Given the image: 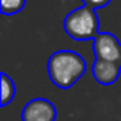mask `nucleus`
<instances>
[{
    "label": "nucleus",
    "instance_id": "20e7f679",
    "mask_svg": "<svg viewBox=\"0 0 121 121\" xmlns=\"http://www.w3.org/2000/svg\"><path fill=\"white\" fill-rule=\"evenodd\" d=\"M57 109L46 98H34L22 110V121H55Z\"/></svg>",
    "mask_w": 121,
    "mask_h": 121
},
{
    "label": "nucleus",
    "instance_id": "0eeeda50",
    "mask_svg": "<svg viewBox=\"0 0 121 121\" xmlns=\"http://www.w3.org/2000/svg\"><path fill=\"white\" fill-rule=\"evenodd\" d=\"M26 5V0H2L0 8H2L3 15H14L20 12Z\"/></svg>",
    "mask_w": 121,
    "mask_h": 121
},
{
    "label": "nucleus",
    "instance_id": "7ed1b4c3",
    "mask_svg": "<svg viewBox=\"0 0 121 121\" xmlns=\"http://www.w3.org/2000/svg\"><path fill=\"white\" fill-rule=\"evenodd\" d=\"M92 41H94V55H95V58L121 63V43L113 34L98 32L97 37Z\"/></svg>",
    "mask_w": 121,
    "mask_h": 121
},
{
    "label": "nucleus",
    "instance_id": "f03ea898",
    "mask_svg": "<svg viewBox=\"0 0 121 121\" xmlns=\"http://www.w3.org/2000/svg\"><path fill=\"white\" fill-rule=\"evenodd\" d=\"M65 31L71 39L77 41L94 40L100 32V18L95 8L83 5L71 11L65 18Z\"/></svg>",
    "mask_w": 121,
    "mask_h": 121
},
{
    "label": "nucleus",
    "instance_id": "39448f33",
    "mask_svg": "<svg viewBox=\"0 0 121 121\" xmlns=\"http://www.w3.org/2000/svg\"><path fill=\"white\" fill-rule=\"evenodd\" d=\"M120 72H121V63H115V61L95 58L94 66H92V75H94V78L103 86L113 84L118 80Z\"/></svg>",
    "mask_w": 121,
    "mask_h": 121
},
{
    "label": "nucleus",
    "instance_id": "f257e3e1",
    "mask_svg": "<svg viewBox=\"0 0 121 121\" xmlns=\"http://www.w3.org/2000/svg\"><path fill=\"white\" fill-rule=\"evenodd\" d=\"M48 75L60 89H69L84 75L86 61L78 52L61 49L54 52L48 60Z\"/></svg>",
    "mask_w": 121,
    "mask_h": 121
},
{
    "label": "nucleus",
    "instance_id": "423d86ee",
    "mask_svg": "<svg viewBox=\"0 0 121 121\" xmlns=\"http://www.w3.org/2000/svg\"><path fill=\"white\" fill-rule=\"evenodd\" d=\"M0 78H2V101H0V104H2V107H5L14 100L15 84H14V81H12V78L9 77L8 74H5V72H2Z\"/></svg>",
    "mask_w": 121,
    "mask_h": 121
},
{
    "label": "nucleus",
    "instance_id": "6e6552de",
    "mask_svg": "<svg viewBox=\"0 0 121 121\" xmlns=\"http://www.w3.org/2000/svg\"><path fill=\"white\" fill-rule=\"evenodd\" d=\"M83 5H87L91 8H95V9H100V8H104L107 6L112 0H81Z\"/></svg>",
    "mask_w": 121,
    "mask_h": 121
}]
</instances>
